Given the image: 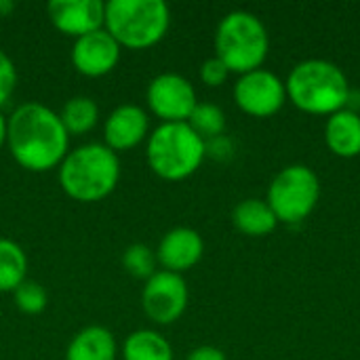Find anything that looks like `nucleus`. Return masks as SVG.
<instances>
[{"mask_svg": "<svg viewBox=\"0 0 360 360\" xmlns=\"http://www.w3.org/2000/svg\"><path fill=\"white\" fill-rule=\"evenodd\" d=\"M198 103L194 84L177 74H156L146 89V105L160 122H188Z\"/></svg>", "mask_w": 360, "mask_h": 360, "instance_id": "nucleus-10", "label": "nucleus"}, {"mask_svg": "<svg viewBox=\"0 0 360 360\" xmlns=\"http://www.w3.org/2000/svg\"><path fill=\"white\" fill-rule=\"evenodd\" d=\"M207 158V141L188 122H160L146 139V160L165 181L192 177Z\"/></svg>", "mask_w": 360, "mask_h": 360, "instance_id": "nucleus-4", "label": "nucleus"}, {"mask_svg": "<svg viewBox=\"0 0 360 360\" xmlns=\"http://www.w3.org/2000/svg\"><path fill=\"white\" fill-rule=\"evenodd\" d=\"M186 360H228V356L217 346H198V348L190 350Z\"/></svg>", "mask_w": 360, "mask_h": 360, "instance_id": "nucleus-27", "label": "nucleus"}, {"mask_svg": "<svg viewBox=\"0 0 360 360\" xmlns=\"http://www.w3.org/2000/svg\"><path fill=\"white\" fill-rule=\"evenodd\" d=\"M190 302V289L181 274L167 270H156L141 289V308L143 314L160 327L177 323Z\"/></svg>", "mask_w": 360, "mask_h": 360, "instance_id": "nucleus-8", "label": "nucleus"}, {"mask_svg": "<svg viewBox=\"0 0 360 360\" xmlns=\"http://www.w3.org/2000/svg\"><path fill=\"white\" fill-rule=\"evenodd\" d=\"M232 95L238 110L251 118H270L287 103L285 80L266 68L238 76Z\"/></svg>", "mask_w": 360, "mask_h": 360, "instance_id": "nucleus-9", "label": "nucleus"}, {"mask_svg": "<svg viewBox=\"0 0 360 360\" xmlns=\"http://www.w3.org/2000/svg\"><path fill=\"white\" fill-rule=\"evenodd\" d=\"M6 148L13 160L30 173L57 169L72 150L70 133L65 131L59 112L40 101L19 103L11 116H6Z\"/></svg>", "mask_w": 360, "mask_h": 360, "instance_id": "nucleus-1", "label": "nucleus"}, {"mask_svg": "<svg viewBox=\"0 0 360 360\" xmlns=\"http://www.w3.org/2000/svg\"><path fill=\"white\" fill-rule=\"evenodd\" d=\"M122 49L120 44L105 32V27L80 36L72 44V65L78 74L86 78H101L114 72L120 63Z\"/></svg>", "mask_w": 360, "mask_h": 360, "instance_id": "nucleus-11", "label": "nucleus"}, {"mask_svg": "<svg viewBox=\"0 0 360 360\" xmlns=\"http://www.w3.org/2000/svg\"><path fill=\"white\" fill-rule=\"evenodd\" d=\"M122 167L116 152L103 141H89L68 152L57 167L63 194L76 202H101L120 184Z\"/></svg>", "mask_w": 360, "mask_h": 360, "instance_id": "nucleus-2", "label": "nucleus"}, {"mask_svg": "<svg viewBox=\"0 0 360 360\" xmlns=\"http://www.w3.org/2000/svg\"><path fill=\"white\" fill-rule=\"evenodd\" d=\"M122 360H175L171 342L154 329H137L129 333L120 346Z\"/></svg>", "mask_w": 360, "mask_h": 360, "instance_id": "nucleus-18", "label": "nucleus"}, {"mask_svg": "<svg viewBox=\"0 0 360 360\" xmlns=\"http://www.w3.org/2000/svg\"><path fill=\"white\" fill-rule=\"evenodd\" d=\"M148 135L150 114L137 103H120L103 120V143L116 154L141 146Z\"/></svg>", "mask_w": 360, "mask_h": 360, "instance_id": "nucleus-12", "label": "nucleus"}, {"mask_svg": "<svg viewBox=\"0 0 360 360\" xmlns=\"http://www.w3.org/2000/svg\"><path fill=\"white\" fill-rule=\"evenodd\" d=\"M6 133H8V122H6V116L0 112V150L6 146Z\"/></svg>", "mask_w": 360, "mask_h": 360, "instance_id": "nucleus-28", "label": "nucleus"}, {"mask_svg": "<svg viewBox=\"0 0 360 360\" xmlns=\"http://www.w3.org/2000/svg\"><path fill=\"white\" fill-rule=\"evenodd\" d=\"M232 224L240 234L251 236V238H262V236H268L276 230L278 219L266 200L245 198L234 207Z\"/></svg>", "mask_w": 360, "mask_h": 360, "instance_id": "nucleus-17", "label": "nucleus"}, {"mask_svg": "<svg viewBox=\"0 0 360 360\" xmlns=\"http://www.w3.org/2000/svg\"><path fill=\"white\" fill-rule=\"evenodd\" d=\"M59 118H61L65 131L70 133V137L72 135H86L99 124V105L93 97L76 95L63 103Z\"/></svg>", "mask_w": 360, "mask_h": 360, "instance_id": "nucleus-19", "label": "nucleus"}, {"mask_svg": "<svg viewBox=\"0 0 360 360\" xmlns=\"http://www.w3.org/2000/svg\"><path fill=\"white\" fill-rule=\"evenodd\" d=\"M270 51V36L264 21L251 11H230L215 30V57L226 63L230 74L259 70Z\"/></svg>", "mask_w": 360, "mask_h": 360, "instance_id": "nucleus-6", "label": "nucleus"}, {"mask_svg": "<svg viewBox=\"0 0 360 360\" xmlns=\"http://www.w3.org/2000/svg\"><path fill=\"white\" fill-rule=\"evenodd\" d=\"M17 82H19L17 65L8 57V53L4 49H0V112L11 101V97L15 95Z\"/></svg>", "mask_w": 360, "mask_h": 360, "instance_id": "nucleus-24", "label": "nucleus"}, {"mask_svg": "<svg viewBox=\"0 0 360 360\" xmlns=\"http://www.w3.org/2000/svg\"><path fill=\"white\" fill-rule=\"evenodd\" d=\"M116 338L101 325H89L80 329L65 348V360H116Z\"/></svg>", "mask_w": 360, "mask_h": 360, "instance_id": "nucleus-16", "label": "nucleus"}, {"mask_svg": "<svg viewBox=\"0 0 360 360\" xmlns=\"http://www.w3.org/2000/svg\"><path fill=\"white\" fill-rule=\"evenodd\" d=\"M103 27L120 49L146 51L169 34L171 8L165 0H108Z\"/></svg>", "mask_w": 360, "mask_h": 360, "instance_id": "nucleus-5", "label": "nucleus"}, {"mask_svg": "<svg viewBox=\"0 0 360 360\" xmlns=\"http://www.w3.org/2000/svg\"><path fill=\"white\" fill-rule=\"evenodd\" d=\"M321 198L319 175L308 165H289L270 181L266 202L274 211L278 224L295 226L306 221Z\"/></svg>", "mask_w": 360, "mask_h": 360, "instance_id": "nucleus-7", "label": "nucleus"}, {"mask_svg": "<svg viewBox=\"0 0 360 360\" xmlns=\"http://www.w3.org/2000/svg\"><path fill=\"white\" fill-rule=\"evenodd\" d=\"M205 255V240L198 230L188 226H177L162 234L156 247L158 266L173 274H186Z\"/></svg>", "mask_w": 360, "mask_h": 360, "instance_id": "nucleus-14", "label": "nucleus"}, {"mask_svg": "<svg viewBox=\"0 0 360 360\" xmlns=\"http://www.w3.org/2000/svg\"><path fill=\"white\" fill-rule=\"evenodd\" d=\"M325 143L340 158L360 156V114L344 108L327 118Z\"/></svg>", "mask_w": 360, "mask_h": 360, "instance_id": "nucleus-15", "label": "nucleus"}, {"mask_svg": "<svg viewBox=\"0 0 360 360\" xmlns=\"http://www.w3.org/2000/svg\"><path fill=\"white\" fill-rule=\"evenodd\" d=\"M49 21L57 32L80 38L103 27L105 2L101 0H51L46 4Z\"/></svg>", "mask_w": 360, "mask_h": 360, "instance_id": "nucleus-13", "label": "nucleus"}, {"mask_svg": "<svg viewBox=\"0 0 360 360\" xmlns=\"http://www.w3.org/2000/svg\"><path fill=\"white\" fill-rule=\"evenodd\" d=\"M287 101L314 116H331L350 101V82L344 70L329 59H304L289 72Z\"/></svg>", "mask_w": 360, "mask_h": 360, "instance_id": "nucleus-3", "label": "nucleus"}, {"mask_svg": "<svg viewBox=\"0 0 360 360\" xmlns=\"http://www.w3.org/2000/svg\"><path fill=\"white\" fill-rule=\"evenodd\" d=\"M198 74H200L202 84H207V86H211V89H217V86L226 84V80H228V76H230V70L226 68V63H224L221 59H217V57L213 55V57H209V59L202 61Z\"/></svg>", "mask_w": 360, "mask_h": 360, "instance_id": "nucleus-25", "label": "nucleus"}, {"mask_svg": "<svg viewBox=\"0 0 360 360\" xmlns=\"http://www.w3.org/2000/svg\"><path fill=\"white\" fill-rule=\"evenodd\" d=\"M13 302H15L17 310H21L23 314L36 316V314H42L46 310L49 293H46V289L40 283H36V281H23L13 291Z\"/></svg>", "mask_w": 360, "mask_h": 360, "instance_id": "nucleus-23", "label": "nucleus"}, {"mask_svg": "<svg viewBox=\"0 0 360 360\" xmlns=\"http://www.w3.org/2000/svg\"><path fill=\"white\" fill-rule=\"evenodd\" d=\"M27 276V255L11 238H0V293H13Z\"/></svg>", "mask_w": 360, "mask_h": 360, "instance_id": "nucleus-20", "label": "nucleus"}, {"mask_svg": "<svg viewBox=\"0 0 360 360\" xmlns=\"http://www.w3.org/2000/svg\"><path fill=\"white\" fill-rule=\"evenodd\" d=\"M207 156H213L217 160H226L228 156H232V141L226 135L207 141Z\"/></svg>", "mask_w": 360, "mask_h": 360, "instance_id": "nucleus-26", "label": "nucleus"}, {"mask_svg": "<svg viewBox=\"0 0 360 360\" xmlns=\"http://www.w3.org/2000/svg\"><path fill=\"white\" fill-rule=\"evenodd\" d=\"M15 2L13 0H0V17H8L15 11Z\"/></svg>", "mask_w": 360, "mask_h": 360, "instance_id": "nucleus-29", "label": "nucleus"}, {"mask_svg": "<svg viewBox=\"0 0 360 360\" xmlns=\"http://www.w3.org/2000/svg\"><path fill=\"white\" fill-rule=\"evenodd\" d=\"M122 268L127 270L129 276L141 278L143 283L158 270V259L156 251L150 249L143 243H133L124 249L122 253Z\"/></svg>", "mask_w": 360, "mask_h": 360, "instance_id": "nucleus-22", "label": "nucleus"}, {"mask_svg": "<svg viewBox=\"0 0 360 360\" xmlns=\"http://www.w3.org/2000/svg\"><path fill=\"white\" fill-rule=\"evenodd\" d=\"M188 124L194 129V133L198 137H202L205 141H211L215 137H221L226 133V112L211 101H198L192 116L188 118Z\"/></svg>", "mask_w": 360, "mask_h": 360, "instance_id": "nucleus-21", "label": "nucleus"}]
</instances>
